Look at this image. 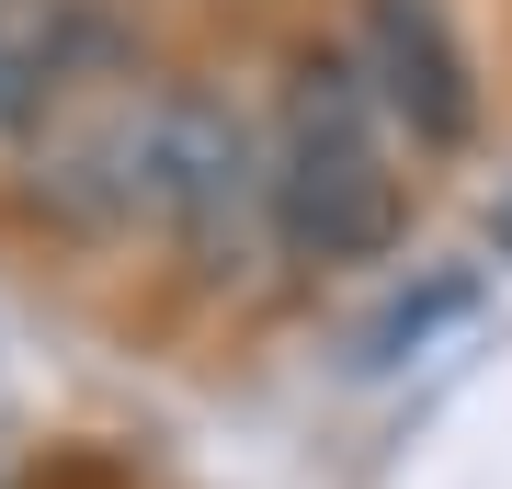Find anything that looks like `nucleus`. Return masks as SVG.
Segmentation results:
<instances>
[{
	"label": "nucleus",
	"instance_id": "1",
	"mask_svg": "<svg viewBox=\"0 0 512 489\" xmlns=\"http://www.w3.org/2000/svg\"><path fill=\"white\" fill-rule=\"evenodd\" d=\"M410 217L399 148H387V103L365 69H296L274 148H262V228L285 239V262H376Z\"/></svg>",
	"mask_w": 512,
	"mask_h": 489
},
{
	"label": "nucleus",
	"instance_id": "2",
	"mask_svg": "<svg viewBox=\"0 0 512 489\" xmlns=\"http://www.w3.org/2000/svg\"><path fill=\"white\" fill-rule=\"evenodd\" d=\"M103 182H114L126 217L194 239V251H228L239 217L262 205V148H251V126H239L228 103H205V91H160V103H137L126 126H114Z\"/></svg>",
	"mask_w": 512,
	"mask_h": 489
},
{
	"label": "nucleus",
	"instance_id": "4",
	"mask_svg": "<svg viewBox=\"0 0 512 489\" xmlns=\"http://www.w3.org/2000/svg\"><path fill=\"white\" fill-rule=\"evenodd\" d=\"M490 239H501V262H512V171H501V194H490Z\"/></svg>",
	"mask_w": 512,
	"mask_h": 489
},
{
	"label": "nucleus",
	"instance_id": "3",
	"mask_svg": "<svg viewBox=\"0 0 512 489\" xmlns=\"http://www.w3.org/2000/svg\"><path fill=\"white\" fill-rule=\"evenodd\" d=\"M353 69L387 103V126H410V148H467L478 137V69L444 23V0H365Z\"/></svg>",
	"mask_w": 512,
	"mask_h": 489
}]
</instances>
